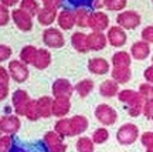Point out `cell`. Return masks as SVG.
Listing matches in <instances>:
<instances>
[{
    "label": "cell",
    "mask_w": 153,
    "mask_h": 152,
    "mask_svg": "<svg viewBox=\"0 0 153 152\" xmlns=\"http://www.w3.org/2000/svg\"><path fill=\"white\" fill-rule=\"evenodd\" d=\"M118 98H119L120 103L128 105V112H129L131 117L136 118V117H139L143 112L145 100L139 94V91H135V90H122L118 94Z\"/></svg>",
    "instance_id": "cell-1"
},
{
    "label": "cell",
    "mask_w": 153,
    "mask_h": 152,
    "mask_svg": "<svg viewBox=\"0 0 153 152\" xmlns=\"http://www.w3.org/2000/svg\"><path fill=\"white\" fill-rule=\"evenodd\" d=\"M116 23L123 30H135L136 27L140 26L142 17L135 10H125V11H120L119 14H118Z\"/></svg>",
    "instance_id": "cell-2"
},
{
    "label": "cell",
    "mask_w": 153,
    "mask_h": 152,
    "mask_svg": "<svg viewBox=\"0 0 153 152\" xmlns=\"http://www.w3.org/2000/svg\"><path fill=\"white\" fill-rule=\"evenodd\" d=\"M139 128L135 124H123L116 132V141L120 145H132L139 138Z\"/></svg>",
    "instance_id": "cell-3"
},
{
    "label": "cell",
    "mask_w": 153,
    "mask_h": 152,
    "mask_svg": "<svg viewBox=\"0 0 153 152\" xmlns=\"http://www.w3.org/2000/svg\"><path fill=\"white\" fill-rule=\"evenodd\" d=\"M95 118L101 122L102 125L105 127H111V125H114L118 120V112H116V109L112 108L111 105L108 104H99L98 107L95 108Z\"/></svg>",
    "instance_id": "cell-4"
},
{
    "label": "cell",
    "mask_w": 153,
    "mask_h": 152,
    "mask_svg": "<svg viewBox=\"0 0 153 152\" xmlns=\"http://www.w3.org/2000/svg\"><path fill=\"white\" fill-rule=\"evenodd\" d=\"M43 41L50 49H61L65 44V38L58 28L48 27L43 31Z\"/></svg>",
    "instance_id": "cell-5"
},
{
    "label": "cell",
    "mask_w": 153,
    "mask_h": 152,
    "mask_svg": "<svg viewBox=\"0 0 153 152\" xmlns=\"http://www.w3.org/2000/svg\"><path fill=\"white\" fill-rule=\"evenodd\" d=\"M9 74H10L11 80H14L19 84H22V82L27 81L28 76H30V71H28L27 65L24 63H22L20 60H11L9 63Z\"/></svg>",
    "instance_id": "cell-6"
},
{
    "label": "cell",
    "mask_w": 153,
    "mask_h": 152,
    "mask_svg": "<svg viewBox=\"0 0 153 152\" xmlns=\"http://www.w3.org/2000/svg\"><path fill=\"white\" fill-rule=\"evenodd\" d=\"M43 141L50 152H65L67 151V145H65V142H64V138L58 135L55 131H47L44 134Z\"/></svg>",
    "instance_id": "cell-7"
},
{
    "label": "cell",
    "mask_w": 153,
    "mask_h": 152,
    "mask_svg": "<svg viewBox=\"0 0 153 152\" xmlns=\"http://www.w3.org/2000/svg\"><path fill=\"white\" fill-rule=\"evenodd\" d=\"M31 101V98L28 97L27 91L24 90H16L11 95V104H13V108L16 115H26V109H27L28 103Z\"/></svg>",
    "instance_id": "cell-8"
},
{
    "label": "cell",
    "mask_w": 153,
    "mask_h": 152,
    "mask_svg": "<svg viewBox=\"0 0 153 152\" xmlns=\"http://www.w3.org/2000/svg\"><path fill=\"white\" fill-rule=\"evenodd\" d=\"M51 91H53L54 98H71L75 90H74V85L67 78H57L53 82Z\"/></svg>",
    "instance_id": "cell-9"
},
{
    "label": "cell",
    "mask_w": 153,
    "mask_h": 152,
    "mask_svg": "<svg viewBox=\"0 0 153 152\" xmlns=\"http://www.w3.org/2000/svg\"><path fill=\"white\" fill-rule=\"evenodd\" d=\"M22 128V121L17 115H4L0 118V130L4 135H14Z\"/></svg>",
    "instance_id": "cell-10"
},
{
    "label": "cell",
    "mask_w": 153,
    "mask_h": 152,
    "mask_svg": "<svg viewBox=\"0 0 153 152\" xmlns=\"http://www.w3.org/2000/svg\"><path fill=\"white\" fill-rule=\"evenodd\" d=\"M88 27L92 28V31L104 33L109 27V17H108V14H105L104 11H91Z\"/></svg>",
    "instance_id": "cell-11"
},
{
    "label": "cell",
    "mask_w": 153,
    "mask_h": 152,
    "mask_svg": "<svg viewBox=\"0 0 153 152\" xmlns=\"http://www.w3.org/2000/svg\"><path fill=\"white\" fill-rule=\"evenodd\" d=\"M11 19L16 24V27L22 31H30L33 28V17L28 13L23 11L22 9H16L11 11Z\"/></svg>",
    "instance_id": "cell-12"
},
{
    "label": "cell",
    "mask_w": 153,
    "mask_h": 152,
    "mask_svg": "<svg viewBox=\"0 0 153 152\" xmlns=\"http://www.w3.org/2000/svg\"><path fill=\"white\" fill-rule=\"evenodd\" d=\"M9 152H50L45 147L44 141H34V142H20L14 139V144Z\"/></svg>",
    "instance_id": "cell-13"
},
{
    "label": "cell",
    "mask_w": 153,
    "mask_h": 152,
    "mask_svg": "<svg viewBox=\"0 0 153 152\" xmlns=\"http://www.w3.org/2000/svg\"><path fill=\"white\" fill-rule=\"evenodd\" d=\"M106 40L112 47H123L126 44L128 36H126L125 30L119 26H112L108 28V34H106Z\"/></svg>",
    "instance_id": "cell-14"
},
{
    "label": "cell",
    "mask_w": 153,
    "mask_h": 152,
    "mask_svg": "<svg viewBox=\"0 0 153 152\" xmlns=\"http://www.w3.org/2000/svg\"><path fill=\"white\" fill-rule=\"evenodd\" d=\"M88 70L89 73H92L95 76H105L108 74V71L111 70L109 63L102 58V57H94L88 61Z\"/></svg>",
    "instance_id": "cell-15"
},
{
    "label": "cell",
    "mask_w": 153,
    "mask_h": 152,
    "mask_svg": "<svg viewBox=\"0 0 153 152\" xmlns=\"http://www.w3.org/2000/svg\"><path fill=\"white\" fill-rule=\"evenodd\" d=\"M149 55H150V46L146 41H136V43L132 44L131 47V57L135 58L137 61H143L146 60Z\"/></svg>",
    "instance_id": "cell-16"
},
{
    "label": "cell",
    "mask_w": 153,
    "mask_h": 152,
    "mask_svg": "<svg viewBox=\"0 0 153 152\" xmlns=\"http://www.w3.org/2000/svg\"><path fill=\"white\" fill-rule=\"evenodd\" d=\"M108 44L106 36L101 31H92L91 34H88V47L91 51H101L104 50Z\"/></svg>",
    "instance_id": "cell-17"
},
{
    "label": "cell",
    "mask_w": 153,
    "mask_h": 152,
    "mask_svg": "<svg viewBox=\"0 0 153 152\" xmlns=\"http://www.w3.org/2000/svg\"><path fill=\"white\" fill-rule=\"evenodd\" d=\"M70 124H71V136H76L84 134L88 130L89 121L84 115H74L70 118Z\"/></svg>",
    "instance_id": "cell-18"
},
{
    "label": "cell",
    "mask_w": 153,
    "mask_h": 152,
    "mask_svg": "<svg viewBox=\"0 0 153 152\" xmlns=\"http://www.w3.org/2000/svg\"><path fill=\"white\" fill-rule=\"evenodd\" d=\"M71 109L70 98H54L53 101V115L57 118H65V115Z\"/></svg>",
    "instance_id": "cell-19"
},
{
    "label": "cell",
    "mask_w": 153,
    "mask_h": 152,
    "mask_svg": "<svg viewBox=\"0 0 153 152\" xmlns=\"http://www.w3.org/2000/svg\"><path fill=\"white\" fill-rule=\"evenodd\" d=\"M57 23L62 30H71L75 26V11L72 10H61L57 16Z\"/></svg>",
    "instance_id": "cell-20"
},
{
    "label": "cell",
    "mask_w": 153,
    "mask_h": 152,
    "mask_svg": "<svg viewBox=\"0 0 153 152\" xmlns=\"http://www.w3.org/2000/svg\"><path fill=\"white\" fill-rule=\"evenodd\" d=\"M53 98L48 95H43L37 100V108L40 118H50L53 115Z\"/></svg>",
    "instance_id": "cell-21"
},
{
    "label": "cell",
    "mask_w": 153,
    "mask_h": 152,
    "mask_svg": "<svg viewBox=\"0 0 153 152\" xmlns=\"http://www.w3.org/2000/svg\"><path fill=\"white\" fill-rule=\"evenodd\" d=\"M71 44L78 53H88L89 51V47H88V34H85L82 31H76L72 34Z\"/></svg>",
    "instance_id": "cell-22"
},
{
    "label": "cell",
    "mask_w": 153,
    "mask_h": 152,
    "mask_svg": "<svg viewBox=\"0 0 153 152\" xmlns=\"http://www.w3.org/2000/svg\"><path fill=\"white\" fill-rule=\"evenodd\" d=\"M99 94L105 98L116 97L119 94V84L116 81H114V80H105L99 85Z\"/></svg>",
    "instance_id": "cell-23"
},
{
    "label": "cell",
    "mask_w": 153,
    "mask_h": 152,
    "mask_svg": "<svg viewBox=\"0 0 153 152\" xmlns=\"http://www.w3.org/2000/svg\"><path fill=\"white\" fill-rule=\"evenodd\" d=\"M51 64V53L45 49H38L33 65L37 70H45Z\"/></svg>",
    "instance_id": "cell-24"
},
{
    "label": "cell",
    "mask_w": 153,
    "mask_h": 152,
    "mask_svg": "<svg viewBox=\"0 0 153 152\" xmlns=\"http://www.w3.org/2000/svg\"><path fill=\"white\" fill-rule=\"evenodd\" d=\"M57 16H58V14H57V10L43 7V9H40V11H38L37 20L41 26H51V24L55 22Z\"/></svg>",
    "instance_id": "cell-25"
},
{
    "label": "cell",
    "mask_w": 153,
    "mask_h": 152,
    "mask_svg": "<svg viewBox=\"0 0 153 152\" xmlns=\"http://www.w3.org/2000/svg\"><path fill=\"white\" fill-rule=\"evenodd\" d=\"M131 63H132V57L126 51H116L112 55L114 68H126V67H131Z\"/></svg>",
    "instance_id": "cell-26"
},
{
    "label": "cell",
    "mask_w": 153,
    "mask_h": 152,
    "mask_svg": "<svg viewBox=\"0 0 153 152\" xmlns=\"http://www.w3.org/2000/svg\"><path fill=\"white\" fill-rule=\"evenodd\" d=\"M111 76H112V80L116 81L118 84H126V82L131 81L132 70H131V67H126V68H114V70L111 71Z\"/></svg>",
    "instance_id": "cell-27"
},
{
    "label": "cell",
    "mask_w": 153,
    "mask_h": 152,
    "mask_svg": "<svg viewBox=\"0 0 153 152\" xmlns=\"http://www.w3.org/2000/svg\"><path fill=\"white\" fill-rule=\"evenodd\" d=\"M94 87H95V85H94L92 80L85 78V80H81V81L76 82L75 87H74V90H75V92L81 98H85V97H88V95L94 91Z\"/></svg>",
    "instance_id": "cell-28"
},
{
    "label": "cell",
    "mask_w": 153,
    "mask_h": 152,
    "mask_svg": "<svg viewBox=\"0 0 153 152\" xmlns=\"http://www.w3.org/2000/svg\"><path fill=\"white\" fill-rule=\"evenodd\" d=\"M37 47H34V46H26V47H23L22 51H20V61L24 63L26 65L31 64L33 65L34 63V58H36V55H37Z\"/></svg>",
    "instance_id": "cell-29"
},
{
    "label": "cell",
    "mask_w": 153,
    "mask_h": 152,
    "mask_svg": "<svg viewBox=\"0 0 153 152\" xmlns=\"http://www.w3.org/2000/svg\"><path fill=\"white\" fill-rule=\"evenodd\" d=\"M54 131L60 136L65 138V136H71V124H70V118H60L55 122Z\"/></svg>",
    "instance_id": "cell-30"
},
{
    "label": "cell",
    "mask_w": 153,
    "mask_h": 152,
    "mask_svg": "<svg viewBox=\"0 0 153 152\" xmlns=\"http://www.w3.org/2000/svg\"><path fill=\"white\" fill-rule=\"evenodd\" d=\"M20 9L23 11L28 13L31 17L37 16L40 11V6H38L37 0H20Z\"/></svg>",
    "instance_id": "cell-31"
},
{
    "label": "cell",
    "mask_w": 153,
    "mask_h": 152,
    "mask_svg": "<svg viewBox=\"0 0 153 152\" xmlns=\"http://www.w3.org/2000/svg\"><path fill=\"white\" fill-rule=\"evenodd\" d=\"M75 147H76V152H94L95 151V144L88 136H79L75 144Z\"/></svg>",
    "instance_id": "cell-32"
},
{
    "label": "cell",
    "mask_w": 153,
    "mask_h": 152,
    "mask_svg": "<svg viewBox=\"0 0 153 152\" xmlns=\"http://www.w3.org/2000/svg\"><path fill=\"white\" fill-rule=\"evenodd\" d=\"M91 11L88 9H76L75 10V26L78 27H88Z\"/></svg>",
    "instance_id": "cell-33"
},
{
    "label": "cell",
    "mask_w": 153,
    "mask_h": 152,
    "mask_svg": "<svg viewBox=\"0 0 153 152\" xmlns=\"http://www.w3.org/2000/svg\"><path fill=\"white\" fill-rule=\"evenodd\" d=\"M92 142L94 144H97V145H101V144H105V142L109 139V132L106 128H97V130L94 131L92 134Z\"/></svg>",
    "instance_id": "cell-34"
},
{
    "label": "cell",
    "mask_w": 153,
    "mask_h": 152,
    "mask_svg": "<svg viewBox=\"0 0 153 152\" xmlns=\"http://www.w3.org/2000/svg\"><path fill=\"white\" fill-rule=\"evenodd\" d=\"M28 121H37L40 118V114H38V108H37V100H31L27 105V109H26V115H24Z\"/></svg>",
    "instance_id": "cell-35"
},
{
    "label": "cell",
    "mask_w": 153,
    "mask_h": 152,
    "mask_svg": "<svg viewBox=\"0 0 153 152\" xmlns=\"http://www.w3.org/2000/svg\"><path fill=\"white\" fill-rule=\"evenodd\" d=\"M128 4V0H106L105 1V7L111 11H119L123 10Z\"/></svg>",
    "instance_id": "cell-36"
},
{
    "label": "cell",
    "mask_w": 153,
    "mask_h": 152,
    "mask_svg": "<svg viewBox=\"0 0 153 152\" xmlns=\"http://www.w3.org/2000/svg\"><path fill=\"white\" fill-rule=\"evenodd\" d=\"M139 94L142 95V98L145 101L153 100V84H149V82L140 84L139 85Z\"/></svg>",
    "instance_id": "cell-37"
},
{
    "label": "cell",
    "mask_w": 153,
    "mask_h": 152,
    "mask_svg": "<svg viewBox=\"0 0 153 152\" xmlns=\"http://www.w3.org/2000/svg\"><path fill=\"white\" fill-rule=\"evenodd\" d=\"M14 144L13 135H0V152H9Z\"/></svg>",
    "instance_id": "cell-38"
},
{
    "label": "cell",
    "mask_w": 153,
    "mask_h": 152,
    "mask_svg": "<svg viewBox=\"0 0 153 152\" xmlns=\"http://www.w3.org/2000/svg\"><path fill=\"white\" fill-rule=\"evenodd\" d=\"M67 3L75 9H92L94 0H65Z\"/></svg>",
    "instance_id": "cell-39"
},
{
    "label": "cell",
    "mask_w": 153,
    "mask_h": 152,
    "mask_svg": "<svg viewBox=\"0 0 153 152\" xmlns=\"http://www.w3.org/2000/svg\"><path fill=\"white\" fill-rule=\"evenodd\" d=\"M10 22V10L6 6L0 4V27L7 26Z\"/></svg>",
    "instance_id": "cell-40"
},
{
    "label": "cell",
    "mask_w": 153,
    "mask_h": 152,
    "mask_svg": "<svg viewBox=\"0 0 153 152\" xmlns=\"http://www.w3.org/2000/svg\"><path fill=\"white\" fill-rule=\"evenodd\" d=\"M140 36H142L143 41H146L148 44L153 43V26H146V27L142 30Z\"/></svg>",
    "instance_id": "cell-41"
},
{
    "label": "cell",
    "mask_w": 153,
    "mask_h": 152,
    "mask_svg": "<svg viewBox=\"0 0 153 152\" xmlns=\"http://www.w3.org/2000/svg\"><path fill=\"white\" fill-rule=\"evenodd\" d=\"M11 47L9 46H6V44H0V63H3V61L9 60L11 57Z\"/></svg>",
    "instance_id": "cell-42"
},
{
    "label": "cell",
    "mask_w": 153,
    "mask_h": 152,
    "mask_svg": "<svg viewBox=\"0 0 153 152\" xmlns=\"http://www.w3.org/2000/svg\"><path fill=\"white\" fill-rule=\"evenodd\" d=\"M140 142L145 148H149L150 145H153V131H146L143 132L140 136Z\"/></svg>",
    "instance_id": "cell-43"
},
{
    "label": "cell",
    "mask_w": 153,
    "mask_h": 152,
    "mask_svg": "<svg viewBox=\"0 0 153 152\" xmlns=\"http://www.w3.org/2000/svg\"><path fill=\"white\" fill-rule=\"evenodd\" d=\"M148 120H153V100H149V101H145V105H143V112H142Z\"/></svg>",
    "instance_id": "cell-44"
},
{
    "label": "cell",
    "mask_w": 153,
    "mask_h": 152,
    "mask_svg": "<svg viewBox=\"0 0 153 152\" xmlns=\"http://www.w3.org/2000/svg\"><path fill=\"white\" fill-rule=\"evenodd\" d=\"M9 82H10V74H9V70H6L4 67L0 65V85L9 87Z\"/></svg>",
    "instance_id": "cell-45"
},
{
    "label": "cell",
    "mask_w": 153,
    "mask_h": 152,
    "mask_svg": "<svg viewBox=\"0 0 153 152\" xmlns=\"http://www.w3.org/2000/svg\"><path fill=\"white\" fill-rule=\"evenodd\" d=\"M44 7L47 9H53V10H58L62 4V0H43Z\"/></svg>",
    "instance_id": "cell-46"
},
{
    "label": "cell",
    "mask_w": 153,
    "mask_h": 152,
    "mask_svg": "<svg viewBox=\"0 0 153 152\" xmlns=\"http://www.w3.org/2000/svg\"><path fill=\"white\" fill-rule=\"evenodd\" d=\"M145 80H146V82H149V84H153V65H150V67H148L146 70H145Z\"/></svg>",
    "instance_id": "cell-47"
},
{
    "label": "cell",
    "mask_w": 153,
    "mask_h": 152,
    "mask_svg": "<svg viewBox=\"0 0 153 152\" xmlns=\"http://www.w3.org/2000/svg\"><path fill=\"white\" fill-rule=\"evenodd\" d=\"M9 95V87H6V85H0V103L1 101H4L6 98Z\"/></svg>",
    "instance_id": "cell-48"
},
{
    "label": "cell",
    "mask_w": 153,
    "mask_h": 152,
    "mask_svg": "<svg viewBox=\"0 0 153 152\" xmlns=\"http://www.w3.org/2000/svg\"><path fill=\"white\" fill-rule=\"evenodd\" d=\"M19 1H20V0H0V4L6 6V7L9 9V7H13V6H16Z\"/></svg>",
    "instance_id": "cell-49"
},
{
    "label": "cell",
    "mask_w": 153,
    "mask_h": 152,
    "mask_svg": "<svg viewBox=\"0 0 153 152\" xmlns=\"http://www.w3.org/2000/svg\"><path fill=\"white\" fill-rule=\"evenodd\" d=\"M105 1H106V0H94L92 9L94 10H99V9L105 7Z\"/></svg>",
    "instance_id": "cell-50"
},
{
    "label": "cell",
    "mask_w": 153,
    "mask_h": 152,
    "mask_svg": "<svg viewBox=\"0 0 153 152\" xmlns=\"http://www.w3.org/2000/svg\"><path fill=\"white\" fill-rule=\"evenodd\" d=\"M146 152H153V145H150L149 148H146Z\"/></svg>",
    "instance_id": "cell-51"
},
{
    "label": "cell",
    "mask_w": 153,
    "mask_h": 152,
    "mask_svg": "<svg viewBox=\"0 0 153 152\" xmlns=\"http://www.w3.org/2000/svg\"><path fill=\"white\" fill-rule=\"evenodd\" d=\"M152 65H153V55H152Z\"/></svg>",
    "instance_id": "cell-52"
},
{
    "label": "cell",
    "mask_w": 153,
    "mask_h": 152,
    "mask_svg": "<svg viewBox=\"0 0 153 152\" xmlns=\"http://www.w3.org/2000/svg\"><path fill=\"white\" fill-rule=\"evenodd\" d=\"M0 134H1V130H0Z\"/></svg>",
    "instance_id": "cell-53"
},
{
    "label": "cell",
    "mask_w": 153,
    "mask_h": 152,
    "mask_svg": "<svg viewBox=\"0 0 153 152\" xmlns=\"http://www.w3.org/2000/svg\"><path fill=\"white\" fill-rule=\"evenodd\" d=\"M41 1H43V0H41Z\"/></svg>",
    "instance_id": "cell-54"
},
{
    "label": "cell",
    "mask_w": 153,
    "mask_h": 152,
    "mask_svg": "<svg viewBox=\"0 0 153 152\" xmlns=\"http://www.w3.org/2000/svg\"><path fill=\"white\" fill-rule=\"evenodd\" d=\"M152 1H153V0H152Z\"/></svg>",
    "instance_id": "cell-55"
}]
</instances>
